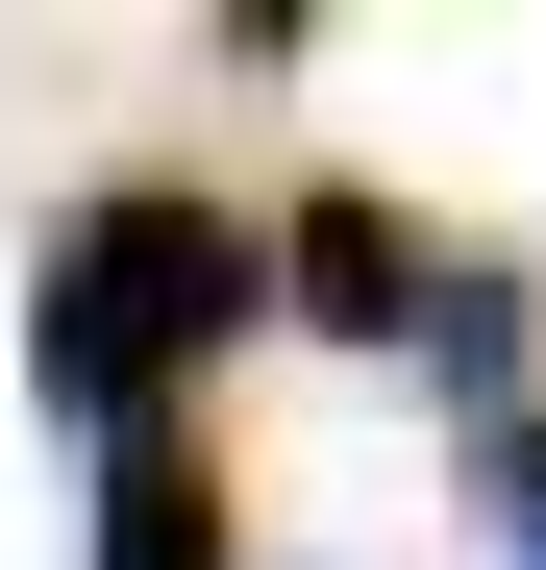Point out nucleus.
<instances>
[{"label":"nucleus","mask_w":546,"mask_h":570,"mask_svg":"<svg viewBox=\"0 0 546 570\" xmlns=\"http://www.w3.org/2000/svg\"><path fill=\"white\" fill-rule=\"evenodd\" d=\"M224 323H273V224L248 199H199V174H125V199H75L50 224V273H26V372L75 422H174V372H199Z\"/></svg>","instance_id":"nucleus-1"},{"label":"nucleus","mask_w":546,"mask_h":570,"mask_svg":"<svg viewBox=\"0 0 546 570\" xmlns=\"http://www.w3.org/2000/svg\"><path fill=\"white\" fill-rule=\"evenodd\" d=\"M273 298H299L323 347H422V298H447V248L373 199V174H323V199L299 224H273Z\"/></svg>","instance_id":"nucleus-2"},{"label":"nucleus","mask_w":546,"mask_h":570,"mask_svg":"<svg viewBox=\"0 0 546 570\" xmlns=\"http://www.w3.org/2000/svg\"><path fill=\"white\" fill-rule=\"evenodd\" d=\"M100 570H248L224 446H199V422H125V446H100Z\"/></svg>","instance_id":"nucleus-3"},{"label":"nucleus","mask_w":546,"mask_h":570,"mask_svg":"<svg viewBox=\"0 0 546 570\" xmlns=\"http://www.w3.org/2000/svg\"><path fill=\"white\" fill-rule=\"evenodd\" d=\"M472 497H497V546H546V397H521V422H472Z\"/></svg>","instance_id":"nucleus-4"}]
</instances>
